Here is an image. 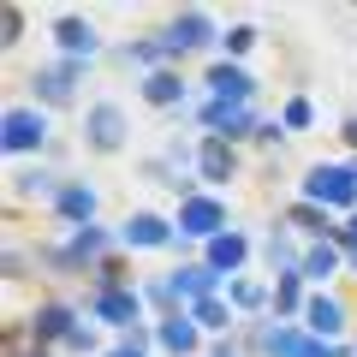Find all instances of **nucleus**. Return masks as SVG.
I'll use <instances>...</instances> for the list:
<instances>
[{
	"instance_id": "5701e85b",
	"label": "nucleus",
	"mask_w": 357,
	"mask_h": 357,
	"mask_svg": "<svg viewBox=\"0 0 357 357\" xmlns=\"http://www.w3.org/2000/svg\"><path fill=\"white\" fill-rule=\"evenodd\" d=\"M250 42H256V30H244V24H238V30H232V36H227V48H232V54H244V48H250Z\"/></svg>"
},
{
	"instance_id": "b1692460",
	"label": "nucleus",
	"mask_w": 357,
	"mask_h": 357,
	"mask_svg": "<svg viewBox=\"0 0 357 357\" xmlns=\"http://www.w3.org/2000/svg\"><path fill=\"white\" fill-rule=\"evenodd\" d=\"M274 298H280V310H292V304H298V280H292V274L280 280V292H274Z\"/></svg>"
},
{
	"instance_id": "f257e3e1",
	"label": "nucleus",
	"mask_w": 357,
	"mask_h": 357,
	"mask_svg": "<svg viewBox=\"0 0 357 357\" xmlns=\"http://www.w3.org/2000/svg\"><path fill=\"white\" fill-rule=\"evenodd\" d=\"M310 197H316V203H351L357 197V173L351 167H316V173H310Z\"/></svg>"
},
{
	"instance_id": "a878e982",
	"label": "nucleus",
	"mask_w": 357,
	"mask_h": 357,
	"mask_svg": "<svg viewBox=\"0 0 357 357\" xmlns=\"http://www.w3.org/2000/svg\"><path fill=\"white\" fill-rule=\"evenodd\" d=\"M286 126H310V102H292V107H286Z\"/></svg>"
},
{
	"instance_id": "aec40b11",
	"label": "nucleus",
	"mask_w": 357,
	"mask_h": 357,
	"mask_svg": "<svg viewBox=\"0 0 357 357\" xmlns=\"http://www.w3.org/2000/svg\"><path fill=\"white\" fill-rule=\"evenodd\" d=\"M161 340L173 345V351H191V345H197V333H191V328H185V321L173 316V321H167V328H161Z\"/></svg>"
},
{
	"instance_id": "f03ea898",
	"label": "nucleus",
	"mask_w": 357,
	"mask_h": 357,
	"mask_svg": "<svg viewBox=\"0 0 357 357\" xmlns=\"http://www.w3.org/2000/svg\"><path fill=\"white\" fill-rule=\"evenodd\" d=\"M42 137H48V119L42 114H30V107L6 114V149H36Z\"/></svg>"
},
{
	"instance_id": "423d86ee",
	"label": "nucleus",
	"mask_w": 357,
	"mask_h": 357,
	"mask_svg": "<svg viewBox=\"0 0 357 357\" xmlns=\"http://www.w3.org/2000/svg\"><path fill=\"white\" fill-rule=\"evenodd\" d=\"M208 286H215V274H208V268H178L173 280H167V292H173V298H197V304H203Z\"/></svg>"
},
{
	"instance_id": "0eeeda50",
	"label": "nucleus",
	"mask_w": 357,
	"mask_h": 357,
	"mask_svg": "<svg viewBox=\"0 0 357 357\" xmlns=\"http://www.w3.org/2000/svg\"><path fill=\"white\" fill-rule=\"evenodd\" d=\"M208 84H215V96H220V102H232V107L250 96V77H244L238 66H215V77H208Z\"/></svg>"
},
{
	"instance_id": "6e6552de",
	"label": "nucleus",
	"mask_w": 357,
	"mask_h": 357,
	"mask_svg": "<svg viewBox=\"0 0 357 357\" xmlns=\"http://www.w3.org/2000/svg\"><path fill=\"white\" fill-rule=\"evenodd\" d=\"M197 42H208V18L203 13H185L173 30H167V48H197Z\"/></svg>"
},
{
	"instance_id": "a211bd4d",
	"label": "nucleus",
	"mask_w": 357,
	"mask_h": 357,
	"mask_svg": "<svg viewBox=\"0 0 357 357\" xmlns=\"http://www.w3.org/2000/svg\"><path fill=\"white\" fill-rule=\"evenodd\" d=\"M304 274H310V280H328V274H333V244H316V250L304 256Z\"/></svg>"
},
{
	"instance_id": "39448f33",
	"label": "nucleus",
	"mask_w": 357,
	"mask_h": 357,
	"mask_svg": "<svg viewBox=\"0 0 357 357\" xmlns=\"http://www.w3.org/2000/svg\"><path fill=\"white\" fill-rule=\"evenodd\" d=\"M268 351H274V357H333V351H321L316 340H304V333H292V328L268 333Z\"/></svg>"
},
{
	"instance_id": "6ab92c4d",
	"label": "nucleus",
	"mask_w": 357,
	"mask_h": 357,
	"mask_svg": "<svg viewBox=\"0 0 357 357\" xmlns=\"http://www.w3.org/2000/svg\"><path fill=\"white\" fill-rule=\"evenodd\" d=\"M208 126L238 131V126H250V114H244V107H232V102H215V107H208Z\"/></svg>"
},
{
	"instance_id": "dca6fc26",
	"label": "nucleus",
	"mask_w": 357,
	"mask_h": 357,
	"mask_svg": "<svg viewBox=\"0 0 357 357\" xmlns=\"http://www.w3.org/2000/svg\"><path fill=\"white\" fill-rule=\"evenodd\" d=\"M208 256H215V268H238L244 262V238H232V232H227V238L208 244Z\"/></svg>"
},
{
	"instance_id": "9d476101",
	"label": "nucleus",
	"mask_w": 357,
	"mask_h": 357,
	"mask_svg": "<svg viewBox=\"0 0 357 357\" xmlns=\"http://www.w3.org/2000/svg\"><path fill=\"white\" fill-rule=\"evenodd\" d=\"M304 321H310V333H340V321H345V310L333 304V298H316V304L304 310Z\"/></svg>"
},
{
	"instance_id": "393cba45",
	"label": "nucleus",
	"mask_w": 357,
	"mask_h": 357,
	"mask_svg": "<svg viewBox=\"0 0 357 357\" xmlns=\"http://www.w3.org/2000/svg\"><path fill=\"white\" fill-rule=\"evenodd\" d=\"M232 298H238V304H262V286L244 280V286H232Z\"/></svg>"
},
{
	"instance_id": "412c9836",
	"label": "nucleus",
	"mask_w": 357,
	"mask_h": 357,
	"mask_svg": "<svg viewBox=\"0 0 357 357\" xmlns=\"http://www.w3.org/2000/svg\"><path fill=\"white\" fill-rule=\"evenodd\" d=\"M197 321H203V328H227V310H220L215 298H203V304H197Z\"/></svg>"
},
{
	"instance_id": "4468645a",
	"label": "nucleus",
	"mask_w": 357,
	"mask_h": 357,
	"mask_svg": "<svg viewBox=\"0 0 357 357\" xmlns=\"http://www.w3.org/2000/svg\"><path fill=\"white\" fill-rule=\"evenodd\" d=\"M203 173L208 178H232V149L227 143H203Z\"/></svg>"
},
{
	"instance_id": "1a4fd4ad",
	"label": "nucleus",
	"mask_w": 357,
	"mask_h": 357,
	"mask_svg": "<svg viewBox=\"0 0 357 357\" xmlns=\"http://www.w3.org/2000/svg\"><path fill=\"white\" fill-rule=\"evenodd\" d=\"M60 48L66 54H96V30L84 18H60Z\"/></svg>"
},
{
	"instance_id": "4be33fe9",
	"label": "nucleus",
	"mask_w": 357,
	"mask_h": 357,
	"mask_svg": "<svg viewBox=\"0 0 357 357\" xmlns=\"http://www.w3.org/2000/svg\"><path fill=\"white\" fill-rule=\"evenodd\" d=\"M30 321H36V333H60L66 328V310H36Z\"/></svg>"
},
{
	"instance_id": "cd10ccee",
	"label": "nucleus",
	"mask_w": 357,
	"mask_h": 357,
	"mask_svg": "<svg viewBox=\"0 0 357 357\" xmlns=\"http://www.w3.org/2000/svg\"><path fill=\"white\" fill-rule=\"evenodd\" d=\"M114 357H137V351H114Z\"/></svg>"
},
{
	"instance_id": "7ed1b4c3",
	"label": "nucleus",
	"mask_w": 357,
	"mask_h": 357,
	"mask_svg": "<svg viewBox=\"0 0 357 357\" xmlns=\"http://www.w3.org/2000/svg\"><path fill=\"white\" fill-rule=\"evenodd\" d=\"M119 137H126V114L102 102L89 114V143H96V149H119Z\"/></svg>"
},
{
	"instance_id": "9b49d317",
	"label": "nucleus",
	"mask_w": 357,
	"mask_h": 357,
	"mask_svg": "<svg viewBox=\"0 0 357 357\" xmlns=\"http://www.w3.org/2000/svg\"><path fill=\"white\" fill-rule=\"evenodd\" d=\"M96 316L102 321H137V298L131 292H107L102 304H96Z\"/></svg>"
},
{
	"instance_id": "f3484780",
	"label": "nucleus",
	"mask_w": 357,
	"mask_h": 357,
	"mask_svg": "<svg viewBox=\"0 0 357 357\" xmlns=\"http://www.w3.org/2000/svg\"><path fill=\"white\" fill-rule=\"evenodd\" d=\"M178 96H185V84H178L173 72H155V77H149V102L167 107V102H178Z\"/></svg>"
},
{
	"instance_id": "bb28decb",
	"label": "nucleus",
	"mask_w": 357,
	"mask_h": 357,
	"mask_svg": "<svg viewBox=\"0 0 357 357\" xmlns=\"http://www.w3.org/2000/svg\"><path fill=\"white\" fill-rule=\"evenodd\" d=\"M345 137H351V143H357V119H351V131H345Z\"/></svg>"
},
{
	"instance_id": "2eb2a0df",
	"label": "nucleus",
	"mask_w": 357,
	"mask_h": 357,
	"mask_svg": "<svg viewBox=\"0 0 357 357\" xmlns=\"http://www.w3.org/2000/svg\"><path fill=\"white\" fill-rule=\"evenodd\" d=\"M60 208H66L72 220H89V208H96V197H89L84 185H66V191H60Z\"/></svg>"
},
{
	"instance_id": "20e7f679",
	"label": "nucleus",
	"mask_w": 357,
	"mask_h": 357,
	"mask_svg": "<svg viewBox=\"0 0 357 357\" xmlns=\"http://www.w3.org/2000/svg\"><path fill=\"white\" fill-rule=\"evenodd\" d=\"M178 220H185V232H197V238H208V232H215L220 220H227V208H220L215 197H191V203H185V215H178Z\"/></svg>"
},
{
	"instance_id": "f8f14e48",
	"label": "nucleus",
	"mask_w": 357,
	"mask_h": 357,
	"mask_svg": "<svg viewBox=\"0 0 357 357\" xmlns=\"http://www.w3.org/2000/svg\"><path fill=\"white\" fill-rule=\"evenodd\" d=\"M36 89L48 96V102H72V66H54V72H42Z\"/></svg>"
},
{
	"instance_id": "ddd939ff",
	"label": "nucleus",
	"mask_w": 357,
	"mask_h": 357,
	"mask_svg": "<svg viewBox=\"0 0 357 357\" xmlns=\"http://www.w3.org/2000/svg\"><path fill=\"white\" fill-rule=\"evenodd\" d=\"M126 244H167V227L155 215H137V220H126Z\"/></svg>"
}]
</instances>
